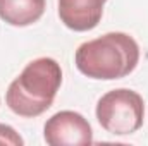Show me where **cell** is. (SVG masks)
<instances>
[{"label":"cell","instance_id":"obj_7","mask_svg":"<svg viewBox=\"0 0 148 146\" xmlns=\"http://www.w3.org/2000/svg\"><path fill=\"white\" fill-rule=\"evenodd\" d=\"M0 145H9V146H23L24 141L19 136V132L7 124H0Z\"/></svg>","mask_w":148,"mask_h":146},{"label":"cell","instance_id":"obj_2","mask_svg":"<svg viewBox=\"0 0 148 146\" xmlns=\"http://www.w3.org/2000/svg\"><path fill=\"white\" fill-rule=\"evenodd\" d=\"M60 84V64L52 57H40L31 60L9 84L5 103L16 115L33 119L53 105Z\"/></svg>","mask_w":148,"mask_h":146},{"label":"cell","instance_id":"obj_3","mask_svg":"<svg viewBox=\"0 0 148 146\" xmlns=\"http://www.w3.org/2000/svg\"><path fill=\"white\" fill-rule=\"evenodd\" d=\"M97 120L109 134L127 136L136 132L145 120V102L138 91L119 88L107 91L97 103Z\"/></svg>","mask_w":148,"mask_h":146},{"label":"cell","instance_id":"obj_4","mask_svg":"<svg viewBox=\"0 0 148 146\" xmlns=\"http://www.w3.org/2000/svg\"><path fill=\"white\" fill-rule=\"evenodd\" d=\"M43 139L50 146L91 145L93 129L81 113L74 110H62L52 115L43 126Z\"/></svg>","mask_w":148,"mask_h":146},{"label":"cell","instance_id":"obj_1","mask_svg":"<svg viewBox=\"0 0 148 146\" xmlns=\"http://www.w3.org/2000/svg\"><path fill=\"white\" fill-rule=\"evenodd\" d=\"M76 67L90 79L114 81L133 72L140 62V45L122 31H112L84 41L74 53Z\"/></svg>","mask_w":148,"mask_h":146},{"label":"cell","instance_id":"obj_6","mask_svg":"<svg viewBox=\"0 0 148 146\" xmlns=\"http://www.w3.org/2000/svg\"><path fill=\"white\" fill-rule=\"evenodd\" d=\"M45 0H0V19L14 28H26L41 19Z\"/></svg>","mask_w":148,"mask_h":146},{"label":"cell","instance_id":"obj_5","mask_svg":"<svg viewBox=\"0 0 148 146\" xmlns=\"http://www.w3.org/2000/svg\"><path fill=\"white\" fill-rule=\"evenodd\" d=\"M105 3L107 0H57L59 17L76 33L91 31L102 21Z\"/></svg>","mask_w":148,"mask_h":146}]
</instances>
